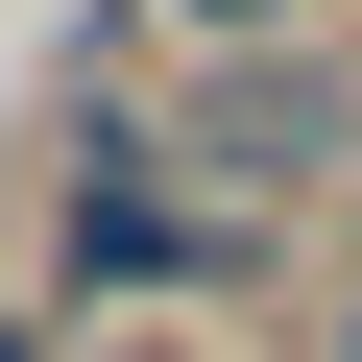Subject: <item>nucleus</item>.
I'll return each instance as SVG.
<instances>
[{
    "instance_id": "f03ea898",
    "label": "nucleus",
    "mask_w": 362,
    "mask_h": 362,
    "mask_svg": "<svg viewBox=\"0 0 362 362\" xmlns=\"http://www.w3.org/2000/svg\"><path fill=\"white\" fill-rule=\"evenodd\" d=\"M314 0H121V49H290Z\"/></svg>"
},
{
    "instance_id": "7ed1b4c3",
    "label": "nucleus",
    "mask_w": 362,
    "mask_h": 362,
    "mask_svg": "<svg viewBox=\"0 0 362 362\" xmlns=\"http://www.w3.org/2000/svg\"><path fill=\"white\" fill-rule=\"evenodd\" d=\"M0 362H73V314H49V290H25V314H0Z\"/></svg>"
},
{
    "instance_id": "f257e3e1",
    "label": "nucleus",
    "mask_w": 362,
    "mask_h": 362,
    "mask_svg": "<svg viewBox=\"0 0 362 362\" xmlns=\"http://www.w3.org/2000/svg\"><path fill=\"white\" fill-rule=\"evenodd\" d=\"M242 266H266V218H242V194H194V169L121 145V121L73 145V194H49V314H121V290H145V314H218Z\"/></svg>"
},
{
    "instance_id": "20e7f679",
    "label": "nucleus",
    "mask_w": 362,
    "mask_h": 362,
    "mask_svg": "<svg viewBox=\"0 0 362 362\" xmlns=\"http://www.w3.org/2000/svg\"><path fill=\"white\" fill-rule=\"evenodd\" d=\"M338 362H362V314H338Z\"/></svg>"
}]
</instances>
